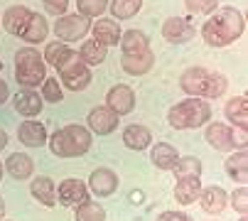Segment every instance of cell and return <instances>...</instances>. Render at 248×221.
Returning a JSON list of instances; mask_svg holds the SVG:
<instances>
[{"instance_id":"cell-42","label":"cell","mask_w":248,"mask_h":221,"mask_svg":"<svg viewBox=\"0 0 248 221\" xmlns=\"http://www.w3.org/2000/svg\"><path fill=\"white\" fill-rule=\"evenodd\" d=\"M5 145H8V133H5L3 128H0V150H3Z\"/></svg>"},{"instance_id":"cell-4","label":"cell","mask_w":248,"mask_h":221,"mask_svg":"<svg viewBox=\"0 0 248 221\" xmlns=\"http://www.w3.org/2000/svg\"><path fill=\"white\" fill-rule=\"evenodd\" d=\"M211 118V108L204 98H187V101H180L177 106H172L167 110V121L172 128L177 130H189V128H199L204 123H209Z\"/></svg>"},{"instance_id":"cell-46","label":"cell","mask_w":248,"mask_h":221,"mask_svg":"<svg viewBox=\"0 0 248 221\" xmlns=\"http://www.w3.org/2000/svg\"><path fill=\"white\" fill-rule=\"evenodd\" d=\"M0 71H3V62H0Z\"/></svg>"},{"instance_id":"cell-12","label":"cell","mask_w":248,"mask_h":221,"mask_svg":"<svg viewBox=\"0 0 248 221\" xmlns=\"http://www.w3.org/2000/svg\"><path fill=\"white\" fill-rule=\"evenodd\" d=\"M91 34H93V40L101 42L103 47H113L121 42V34L123 30L118 27L116 20H106V17H98L93 25H91Z\"/></svg>"},{"instance_id":"cell-33","label":"cell","mask_w":248,"mask_h":221,"mask_svg":"<svg viewBox=\"0 0 248 221\" xmlns=\"http://www.w3.org/2000/svg\"><path fill=\"white\" fill-rule=\"evenodd\" d=\"M77 221H106V211L101 204L96 202H86L81 206H77V214H74Z\"/></svg>"},{"instance_id":"cell-6","label":"cell","mask_w":248,"mask_h":221,"mask_svg":"<svg viewBox=\"0 0 248 221\" xmlns=\"http://www.w3.org/2000/svg\"><path fill=\"white\" fill-rule=\"evenodd\" d=\"M54 32L62 42H79L81 37H86L91 32V22L86 15H77V13H66L62 17H57L54 22Z\"/></svg>"},{"instance_id":"cell-15","label":"cell","mask_w":248,"mask_h":221,"mask_svg":"<svg viewBox=\"0 0 248 221\" xmlns=\"http://www.w3.org/2000/svg\"><path fill=\"white\" fill-rule=\"evenodd\" d=\"M224 113H226V118H229V123H231L233 128L248 130V98H246V96H233V98L226 103Z\"/></svg>"},{"instance_id":"cell-34","label":"cell","mask_w":248,"mask_h":221,"mask_svg":"<svg viewBox=\"0 0 248 221\" xmlns=\"http://www.w3.org/2000/svg\"><path fill=\"white\" fill-rule=\"evenodd\" d=\"M77 8L86 17H98L101 13H106V8H108V0H77Z\"/></svg>"},{"instance_id":"cell-13","label":"cell","mask_w":248,"mask_h":221,"mask_svg":"<svg viewBox=\"0 0 248 221\" xmlns=\"http://www.w3.org/2000/svg\"><path fill=\"white\" fill-rule=\"evenodd\" d=\"M162 37L167 42H172V45H185V42H189L194 37V27L187 20H182V17H170L162 25Z\"/></svg>"},{"instance_id":"cell-39","label":"cell","mask_w":248,"mask_h":221,"mask_svg":"<svg viewBox=\"0 0 248 221\" xmlns=\"http://www.w3.org/2000/svg\"><path fill=\"white\" fill-rule=\"evenodd\" d=\"M231 142H233V150H246V145H248V130L231 128Z\"/></svg>"},{"instance_id":"cell-32","label":"cell","mask_w":248,"mask_h":221,"mask_svg":"<svg viewBox=\"0 0 248 221\" xmlns=\"http://www.w3.org/2000/svg\"><path fill=\"white\" fill-rule=\"evenodd\" d=\"M140 8H143V0H113L111 3V13H113L116 20H128Z\"/></svg>"},{"instance_id":"cell-17","label":"cell","mask_w":248,"mask_h":221,"mask_svg":"<svg viewBox=\"0 0 248 221\" xmlns=\"http://www.w3.org/2000/svg\"><path fill=\"white\" fill-rule=\"evenodd\" d=\"M153 64H155V54H153L150 49H148V52H143V54H123V59H121L123 71L133 74V77L148 74V71L153 69Z\"/></svg>"},{"instance_id":"cell-11","label":"cell","mask_w":248,"mask_h":221,"mask_svg":"<svg viewBox=\"0 0 248 221\" xmlns=\"http://www.w3.org/2000/svg\"><path fill=\"white\" fill-rule=\"evenodd\" d=\"M118 118L121 116L116 113V110H111L108 106H96V108H91V113H89V128L93 133H98V135H108V133L116 130Z\"/></svg>"},{"instance_id":"cell-26","label":"cell","mask_w":248,"mask_h":221,"mask_svg":"<svg viewBox=\"0 0 248 221\" xmlns=\"http://www.w3.org/2000/svg\"><path fill=\"white\" fill-rule=\"evenodd\" d=\"M199 192H202V182H199V177H182V179H177L174 199L180 202V204H192V202H197Z\"/></svg>"},{"instance_id":"cell-24","label":"cell","mask_w":248,"mask_h":221,"mask_svg":"<svg viewBox=\"0 0 248 221\" xmlns=\"http://www.w3.org/2000/svg\"><path fill=\"white\" fill-rule=\"evenodd\" d=\"M206 142L217 150H233V142H231V128L224 123H209L206 128Z\"/></svg>"},{"instance_id":"cell-41","label":"cell","mask_w":248,"mask_h":221,"mask_svg":"<svg viewBox=\"0 0 248 221\" xmlns=\"http://www.w3.org/2000/svg\"><path fill=\"white\" fill-rule=\"evenodd\" d=\"M8 96H10V89H8V84H5L3 79H0V106L8 101Z\"/></svg>"},{"instance_id":"cell-3","label":"cell","mask_w":248,"mask_h":221,"mask_svg":"<svg viewBox=\"0 0 248 221\" xmlns=\"http://www.w3.org/2000/svg\"><path fill=\"white\" fill-rule=\"evenodd\" d=\"M49 147L57 158H79L91 147V133L84 126L72 123L49 138Z\"/></svg>"},{"instance_id":"cell-7","label":"cell","mask_w":248,"mask_h":221,"mask_svg":"<svg viewBox=\"0 0 248 221\" xmlns=\"http://www.w3.org/2000/svg\"><path fill=\"white\" fill-rule=\"evenodd\" d=\"M59 77H62V84L69 91H84L91 84V71H89V66L81 62V57L77 52L72 54V59L59 69Z\"/></svg>"},{"instance_id":"cell-35","label":"cell","mask_w":248,"mask_h":221,"mask_svg":"<svg viewBox=\"0 0 248 221\" xmlns=\"http://www.w3.org/2000/svg\"><path fill=\"white\" fill-rule=\"evenodd\" d=\"M64 98V91L59 86V79L49 77L42 81V101H49V103H59Z\"/></svg>"},{"instance_id":"cell-25","label":"cell","mask_w":248,"mask_h":221,"mask_svg":"<svg viewBox=\"0 0 248 221\" xmlns=\"http://www.w3.org/2000/svg\"><path fill=\"white\" fill-rule=\"evenodd\" d=\"M148 45H150L148 34L140 32V30H128V32L121 34V49H123V54H143V52L150 49Z\"/></svg>"},{"instance_id":"cell-36","label":"cell","mask_w":248,"mask_h":221,"mask_svg":"<svg viewBox=\"0 0 248 221\" xmlns=\"http://www.w3.org/2000/svg\"><path fill=\"white\" fill-rule=\"evenodd\" d=\"M185 5L189 13H202V15H209L219 8V0H185Z\"/></svg>"},{"instance_id":"cell-28","label":"cell","mask_w":248,"mask_h":221,"mask_svg":"<svg viewBox=\"0 0 248 221\" xmlns=\"http://www.w3.org/2000/svg\"><path fill=\"white\" fill-rule=\"evenodd\" d=\"M177 158H180V155H177V150L170 142H157V145H153V150H150V160L160 170H172Z\"/></svg>"},{"instance_id":"cell-1","label":"cell","mask_w":248,"mask_h":221,"mask_svg":"<svg viewBox=\"0 0 248 221\" xmlns=\"http://www.w3.org/2000/svg\"><path fill=\"white\" fill-rule=\"evenodd\" d=\"M243 30H246L243 13L236 8H221V10H214V15L204 22L202 37L209 47H226L238 40Z\"/></svg>"},{"instance_id":"cell-19","label":"cell","mask_w":248,"mask_h":221,"mask_svg":"<svg viewBox=\"0 0 248 221\" xmlns=\"http://www.w3.org/2000/svg\"><path fill=\"white\" fill-rule=\"evenodd\" d=\"M15 110L25 118H34L42 113V96L34 91H20L15 96Z\"/></svg>"},{"instance_id":"cell-31","label":"cell","mask_w":248,"mask_h":221,"mask_svg":"<svg viewBox=\"0 0 248 221\" xmlns=\"http://www.w3.org/2000/svg\"><path fill=\"white\" fill-rule=\"evenodd\" d=\"M172 172L177 174V179H182V177H199L202 174V162L192 155L187 158H177V162L172 165Z\"/></svg>"},{"instance_id":"cell-29","label":"cell","mask_w":248,"mask_h":221,"mask_svg":"<svg viewBox=\"0 0 248 221\" xmlns=\"http://www.w3.org/2000/svg\"><path fill=\"white\" fill-rule=\"evenodd\" d=\"M72 54H74V52L66 47V42H59V40H57V42H49V45H47V49H45V62L52 64L54 69H62L69 59H72Z\"/></svg>"},{"instance_id":"cell-27","label":"cell","mask_w":248,"mask_h":221,"mask_svg":"<svg viewBox=\"0 0 248 221\" xmlns=\"http://www.w3.org/2000/svg\"><path fill=\"white\" fill-rule=\"evenodd\" d=\"M5 170L15 177V179H27L34 170V162L27 153H13L8 160H5Z\"/></svg>"},{"instance_id":"cell-16","label":"cell","mask_w":248,"mask_h":221,"mask_svg":"<svg viewBox=\"0 0 248 221\" xmlns=\"http://www.w3.org/2000/svg\"><path fill=\"white\" fill-rule=\"evenodd\" d=\"M30 13H32V10H27L25 5H10V8L5 10V15H3V27H5L10 34L22 37V32H25V27H27V20H30Z\"/></svg>"},{"instance_id":"cell-20","label":"cell","mask_w":248,"mask_h":221,"mask_svg":"<svg viewBox=\"0 0 248 221\" xmlns=\"http://www.w3.org/2000/svg\"><path fill=\"white\" fill-rule=\"evenodd\" d=\"M30 192H32L34 199H37L40 204H45V206H54L57 204V184L49 177H37L30 184Z\"/></svg>"},{"instance_id":"cell-37","label":"cell","mask_w":248,"mask_h":221,"mask_svg":"<svg viewBox=\"0 0 248 221\" xmlns=\"http://www.w3.org/2000/svg\"><path fill=\"white\" fill-rule=\"evenodd\" d=\"M231 206H233L241 216H246V211H248V189H246V184H241V189H236V192L231 194Z\"/></svg>"},{"instance_id":"cell-45","label":"cell","mask_w":248,"mask_h":221,"mask_svg":"<svg viewBox=\"0 0 248 221\" xmlns=\"http://www.w3.org/2000/svg\"><path fill=\"white\" fill-rule=\"evenodd\" d=\"M241 221H248V219H246V216H241Z\"/></svg>"},{"instance_id":"cell-43","label":"cell","mask_w":248,"mask_h":221,"mask_svg":"<svg viewBox=\"0 0 248 221\" xmlns=\"http://www.w3.org/2000/svg\"><path fill=\"white\" fill-rule=\"evenodd\" d=\"M3 216H5V202L0 199V221H3Z\"/></svg>"},{"instance_id":"cell-14","label":"cell","mask_w":248,"mask_h":221,"mask_svg":"<svg viewBox=\"0 0 248 221\" xmlns=\"http://www.w3.org/2000/svg\"><path fill=\"white\" fill-rule=\"evenodd\" d=\"M199 202H202V209H204L206 214H221V211L226 209L229 197H226V192H224L221 187L211 184V187H202Z\"/></svg>"},{"instance_id":"cell-8","label":"cell","mask_w":248,"mask_h":221,"mask_svg":"<svg viewBox=\"0 0 248 221\" xmlns=\"http://www.w3.org/2000/svg\"><path fill=\"white\" fill-rule=\"evenodd\" d=\"M57 197L62 206H81L89 202V187L81 179H64L57 187Z\"/></svg>"},{"instance_id":"cell-40","label":"cell","mask_w":248,"mask_h":221,"mask_svg":"<svg viewBox=\"0 0 248 221\" xmlns=\"http://www.w3.org/2000/svg\"><path fill=\"white\" fill-rule=\"evenodd\" d=\"M157 221H192V216H187L185 211H165L157 216Z\"/></svg>"},{"instance_id":"cell-5","label":"cell","mask_w":248,"mask_h":221,"mask_svg":"<svg viewBox=\"0 0 248 221\" xmlns=\"http://www.w3.org/2000/svg\"><path fill=\"white\" fill-rule=\"evenodd\" d=\"M15 79L17 84L32 89V86H40L47 79V62L45 57L32 49V47H22L15 52Z\"/></svg>"},{"instance_id":"cell-2","label":"cell","mask_w":248,"mask_h":221,"mask_svg":"<svg viewBox=\"0 0 248 221\" xmlns=\"http://www.w3.org/2000/svg\"><path fill=\"white\" fill-rule=\"evenodd\" d=\"M229 81L224 74L219 71H211V69H204V66H192L187 71H182L180 77V89L185 94H189L192 98H219L224 96Z\"/></svg>"},{"instance_id":"cell-9","label":"cell","mask_w":248,"mask_h":221,"mask_svg":"<svg viewBox=\"0 0 248 221\" xmlns=\"http://www.w3.org/2000/svg\"><path fill=\"white\" fill-rule=\"evenodd\" d=\"M106 106H108L111 110H116L118 116H125L135 108V91L128 84H118L106 94Z\"/></svg>"},{"instance_id":"cell-30","label":"cell","mask_w":248,"mask_h":221,"mask_svg":"<svg viewBox=\"0 0 248 221\" xmlns=\"http://www.w3.org/2000/svg\"><path fill=\"white\" fill-rule=\"evenodd\" d=\"M106 47L101 45V42H96V40H89V42H84L81 45V49H79V57H81V62L86 64V66H96V64H101L103 59H106Z\"/></svg>"},{"instance_id":"cell-21","label":"cell","mask_w":248,"mask_h":221,"mask_svg":"<svg viewBox=\"0 0 248 221\" xmlns=\"http://www.w3.org/2000/svg\"><path fill=\"white\" fill-rule=\"evenodd\" d=\"M123 142L130 147V150H145L153 142V135L145 126H138V123H130L125 130H123Z\"/></svg>"},{"instance_id":"cell-18","label":"cell","mask_w":248,"mask_h":221,"mask_svg":"<svg viewBox=\"0 0 248 221\" xmlns=\"http://www.w3.org/2000/svg\"><path fill=\"white\" fill-rule=\"evenodd\" d=\"M17 138H20V142L27 145V147H40V145L47 142V130H45V126L37 123V121H25V123L20 126V130H17Z\"/></svg>"},{"instance_id":"cell-22","label":"cell","mask_w":248,"mask_h":221,"mask_svg":"<svg viewBox=\"0 0 248 221\" xmlns=\"http://www.w3.org/2000/svg\"><path fill=\"white\" fill-rule=\"evenodd\" d=\"M224 167H226V174L233 182H238V184H246L248 182V153L246 150H238V153L229 155Z\"/></svg>"},{"instance_id":"cell-44","label":"cell","mask_w":248,"mask_h":221,"mask_svg":"<svg viewBox=\"0 0 248 221\" xmlns=\"http://www.w3.org/2000/svg\"><path fill=\"white\" fill-rule=\"evenodd\" d=\"M3 172H5V165H0V179H3Z\"/></svg>"},{"instance_id":"cell-38","label":"cell","mask_w":248,"mask_h":221,"mask_svg":"<svg viewBox=\"0 0 248 221\" xmlns=\"http://www.w3.org/2000/svg\"><path fill=\"white\" fill-rule=\"evenodd\" d=\"M42 5L47 13H54L57 17L66 15V8H69V0H42Z\"/></svg>"},{"instance_id":"cell-10","label":"cell","mask_w":248,"mask_h":221,"mask_svg":"<svg viewBox=\"0 0 248 221\" xmlns=\"http://www.w3.org/2000/svg\"><path fill=\"white\" fill-rule=\"evenodd\" d=\"M89 189L96 194V197H111L116 189H118V174L108 167H98L91 172L89 177Z\"/></svg>"},{"instance_id":"cell-23","label":"cell","mask_w":248,"mask_h":221,"mask_svg":"<svg viewBox=\"0 0 248 221\" xmlns=\"http://www.w3.org/2000/svg\"><path fill=\"white\" fill-rule=\"evenodd\" d=\"M47 32H49V25H47L45 15H40V13H30L27 27H25V32H22V40L30 42V45H37V42H42L45 37H47Z\"/></svg>"}]
</instances>
